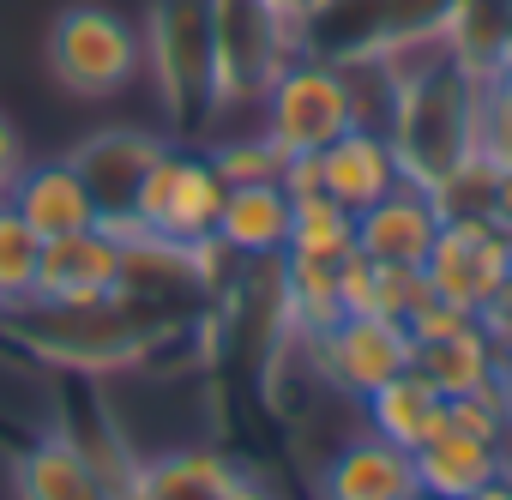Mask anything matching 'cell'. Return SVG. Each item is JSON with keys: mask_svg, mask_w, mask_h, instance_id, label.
<instances>
[{"mask_svg": "<svg viewBox=\"0 0 512 500\" xmlns=\"http://www.w3.org/2000/svg\"><path fill=\"white\" fill-rule=\"evenodd\" d=\"M163 151H169V139L139 133V127H103V133H91V139H79V145L67 151V163L85 175V187H91V199H97V223H103L109 235H121V241L145 235L139 217H133V193H139L145 169H151Z\"/></svg>", "mask_w": 512, "mask_h": 500, "instance_id": "9c48e42d", "label": "cell"}, {"mask_svg": "<svg viewBox=\"0 0 512 500\" xmlns=\"http://www.w3.org/2000/svg\"><path fill=\"white\" fill-rule=\"evenodd\" d=\"M446 410H452V428L512 446V392H506V380H488L476 392H458V398H446Z\"/></svg>", "mask_w": 512, "mask_h": 500, "instance_id": "cb8c5ba5", "label": "cell"}, {"mask_svg": "<svg viewBox=\"0 0 512 500\" xmlns=\"http://www.w3.org/2000/svg\"><path fill=\"white\" fill-rule=\"evenodd\" d=\"M49 73L67 97L79 103H109L121 97L139 73H145V43H139V25L115 7H67L49 31Z\"/></svg>", "mask_w": 512, "mask_h": 500, "instance_id": "3957f363", "label": "cell"}, {"mask_svg": "<svg viewBox=\"0 0 512 500\" xmlns=\"http://www.w3.org/2000/svg\"><path fill=\"white\" fill-rule=\"evenodd\" d=\"M506 266H512V235L494 217H440V235L422 260V278L440 302L482 314L500 296Z\"/></svg>", "mask_w": 512, "mask_h": 500, "instance_id": "ba28073f", "label": "cell"}, {"mask_svg": "<svg viewBox=\"0 0 512 500\" xmlns=\"http://www.w3.org/2000/svg\"><path fill=\"white\" fill-rule=\"evenodd\" d=\"M410 458H416V488H422V494L464 500V494H476L482 482L506 476L512 446L482 440V434H464V428H452V422H446V428H440L434 440H422Z\"/></svg>", "mask_w": 512, "mask_h": 500, "instance_id": "d6986e66", "label": "cell"}, {"mask_svg": "<svg viewBox=\"0 0 512 500\" xmlns=\"http://www.w3.org/2000/svg\"><path fill=\"white\" fill-rule=\"evenodd\" d=\"M416 368L446 398H458V392H476V386L500 380V344H494V332L482 320H464V326H452L440 338H422L416 344Z\"/></svg>", "mask_w": 512, "mask_h": 500, "instance_id": "ffe728a7", "label": "cell"}, {"mask_svg": "<svg viewBox=\"0 0 512 500\" xmlns=\"http://www.w3.org/2000/svg\"><path fill=\"white\" fill-rule=\"evenodd\" d=\"M284 254L338 266L344 254H356V217L338 199H326V193L290 199V241H284Z\"/></svg>", "mask_w": 512, "mask_h": 500, "instance_id": "44dd1931", "label": "cell"}, {"mask_svg": "<svg viewBox=\"0 0 512 500\" xmlns=\"http://www.w3.org/2000/svg\"><path fill=\"white\" fill-rule=\"evenodd\" d=\"M482 79H488V91H494V97L512 109V37H506V49L488 61V73H482Z\"/></svg>", "mask_w": 512, "mask_h": 500, "instance_id": "4316f807", "label": "cell"}, {"mask_svg": "<svg viewBox=\"0 0 512 500\" xmlns=\"http://www.w3.org/2000/svg\"><path fill=\"white\" fill-rule=\"evenodd\" d=\"M13 494L19 500H121L103 470L91 464V452L79 446V434L49 428L43 440H31L13 464Z\"/></svg>", "mask_w": 512, "mask_h": 500, "instance_id": "5bb4252c", "label": "cell"}, {"mask_svg": "<svg viewBox=\"0 0 512 500\" xmlns=\"http://www.w3.org/2000/svg\"><path fill=\"white\" fill-rule=\"evenodd\" d=\"M290 55L308 49L266 0H211V115L260 109Z\"/></svg>", "mask_w": 512, "mask_h": 500, "instance_id": "7a4b0ae2", "label": "cell"}, {"mask_svg": "<svg viewBox=\"0 0 512 500\" xmlns=\"http://www.w3.org/2000/svg\"><path fill=\"white\" fill-rule=\"evenodd\" d=\"M241 464L217 446H175V452H145L133 482H127V500H235L241 488Z\"/></svg>", "mask_w": 512, "mask_h": 500, "instance_id": "9a60e30c", "label": "cell"}, {"mask_svg": "<svg viewBox=\"0 0 512 500\" xmlns=\"http://www.w3.org/2000/svg\"><path fill=\"white\" fill-rule=\"evenodd\" d=\"M434 235H440V205L428 187L410 181H398L386 199L356 211V254L374 266H422Z\"/></svg>", "mask_w": 512, "mask_h": 500, "instance_id": "7c38bea8", "label": "cell"}, {"mask_svg": "<svg viewBox=\"0 0 512 500\" xmlns=\"http://www.w3.org/2000/svg\"><path fill=\"white\" fill-rule=\"evenodd\" d=\"M290 241V193L278 181H253V187H229L223 211H217V247L235 266H266L284 254Z\"/></svg>", "mask_w": 512, "mask_h": 500, "instance_id": "2e32d148", "label": "cell"}, {"mask_svg": "<svg viewBox=\"0 0 512 500\" xmlns=\"http://www.w3.org/2000/svg\"><path fill=\"white\" fill-rule=\"evenodd\" d=\"M488 217H494V223H500V229L512 235V163H506V169L494 175V211H488Z\"/></svg>", "mask_w": 512, "mask_h": 500, "instance_id": "83f0119b", "label": "cell"}, {"mask_svg": "<svg viewBox=\"0 0 512 500\" xmlns=\"http://www.w3.org/2000/svg\"><path fill=\"white\" fill-rule=\"evenodd\" d=\"M121 266H127V241L109 235L103 223L55 235V241H43L31 308H97V302H115L121 296Z\"/></svg>", "mask_w": 512, "mask_h": 500, "instance_id": "30bf717a", "label": "cell"}, {"mask_svg": "<svg viewBox=\"0 0 512 500\" xmlns=\"http://www.w3.org/2000/svg\"><path fill=\"white\" fill-rule=\"evenodd\" d=\"M446 422H452L446 392H440L416 362L362 398V428H374L380 440H392V446H404V452H416L422 440H434Z\"/></svg>", "mask_w": 512, "mask_h": 500, "instance_id": "ac0fdd59", "label": "cell"}, {"mask_svg": "<svg viewBox=\"0 0 512 500\" xmlns=\"http://www.w3.org/2000/svg\"><path fill=\"white\" fill-rule=\"evenodd\" d=\"M302 344V362L308 374L338 392V398H368L374 386H386L392 374H404L416 362V344H410V326L404 320H386V314H344L332 320L326 332L314 338H296Z\"/></svg>", "mask_w": 512, "mask_h": 500, "instance_id": "8992f818", "label": "cell"}, {"mask_svg": "<svg viewBox=\"0 0 512 500\" xmlns=\"http://www.w3.org/2000/svg\"><path fill=\"white\" fill-rule=\"evenodd\" d=\"M266 7H272V13H284V25L302 37V13H308V0H266ZM302 49H308V43H302Z\"/></svg>", "mask_w": 512, "mask_h": 500, "instance_id": "f1b7e54d", "label": "cell"}, {"mask_svg": "<svg viewBox=\"0 0 512 500\" xmlns=\"http://www.w3.org/2000/svg\"><path fill=\"white\" fill-rule=\"evenodd\" d=\"M338 308L344 314H374V260H362V254L338 260Z\"/></svg>", "mask_w": 512, "mask_h": 500, "instance_id": "d4e9b609", "label": "cell"}, {"mask_svg": "<svg viewBox=\"0 0 512 500\" xmlns=\"http://www.w3.org/2000/svg\"><path fill=\"white\" fill-rule=\"evenodd\" d=\"M398 181H404L398 175V151H392V139L380 127H350V133H338L320 151V193L338 199L350 217L368 211L374 199H386Z\"/></svg>", "mask_w": 512, "mask_h": 500, "instance_id": "4fadbf2b", "label": "cell"}, {"mask_svg": "<svg viewBox=\"0 0 512 500\" xmlns=\"http://www.w3.org/2000/svg\"><path fill=\"white\" fill-rule=\"evenodd\" d=\"M7 205H13V211H19L43 241H55V235H73V229H91V223H97V199H91L85 175H79L67 157H55V163H25V175L13 181Z\"/></svg>", "mask_w": 512, "mask_h": 500, "instance_id": "e0dca14e", "label": "cell"}, {"mask_svg": "<svg viewBox=\"0 0 512 500\" xmlns=\"http://www.w3.org/2000/svg\"><path fill=\"white\" fill-rule=\"evenodd\" d=\"M464 500H512V470L506 476H494V482H482L476 494H464Z\"/></svg>", "mask_w": 512, "mask_h": 500, "instance_id": "f546056e", "label": "cell"}, {"mask_svg": "<svg viewBox=\"0 0 512 500\" xmlns=\"http://www.w3.org/2000/svg\"><path fill=\"white\" fill-rule=\"evenodd\" d=\"M223 193H229V187H223V175L211 169L205 151L169 145V151L145 169V181H139V193H133V217H139L145 235L175 241V247H193V241H211V235H217Z\"/></svg>", "mask_w": 512, "mask_h": 500, "instance_id": "52a82bcc", "label": "cell"}, {"mask_svg": "<svg viewBox=\"0 0 512 500\" xmlns=\"http://www.w3.org/2000/svg\"><path fill=\"white\" fill-rule=\"evenodd\" d=\"M211 169L223 175V187H253V181H278L290 151L266 133V127H253V133H223L217 145H205Z\"/></svg>", "mask_w": 512, "mask_h": 500, "instance_id": "603a6c76", "label": "cell"}, {"mask_svg": "<svg viewBox=\"0 0 512 500\" xmlns=\"http://www.w3.org/2000/svg\"><path fill=\"white\" fill-rule=\"evenodd\" d=\"M139 43L163 115L175 127L211 121V0H151Z\"/></svg>", "mask_w": 512, "mask_h": 500, "instance_id": "277c9868", "label": "cell"}, {"mask_svg": "<svg viewBox=\"0 0 512 500\" xmlns=\"http://www.w3.org/2000/svg\"><path fill=\"white\" fill-rule=\"evenodd\" d=\"M260 127L290 157L326 151L338 133H350L356 127V103H350V85H344L338 61H326V55H290L278 67V79L266 85V97H260Z\"/></svg>", "mask_w": 512, "mask_h": 500, "instance_id": "5b68a950", "label": "cell"}, {"mask_svg": "<svg viewBox=\"0 0 512 500\" xmlns=\"http://www.w3.org/2000/svg\"><path fill=\"white\" fill-rule=\"evenodd\" d=\"M37 266H43V235L0 199V314H25L31 308Z\"/></svg>", "mask_w": 512, "mask_h": 500, "instance_id": "7402d4cb", "label": "cell"}, {"mask_svg": "<svg viewBox=\"0 0 512 500\" xmlns=\"http://www.w3.org/2000/svg\"><path fill=\"white\" fill-rule=\"evenodd\" d=\"M410 500H440V494H422V488H416V494H410Z\"/></svg>", "mask_w": 512, "mask_h": 500, "instance_id": "4dcf8cb0", "label": "cell"}, {"mask_svg": "<svg viewBox=\"0 0 512 500\" xmlns=\"http://www.w3.org/2000/svg\"><path fill=\"white\" fill-rule=\"evenodd\" d=\"M506 470H512V458H506Z\"/></svg>", "mask_w": 512, "mask_h": 500, "instance_id": "1f68e13d", "label": "cell"}, {"mask_svg": "<svg viewBox=\"0 0 512 500\" xmlns=\"http://www.w3.org/2000/svg\"><path fill=\"white\" fill-rule=\"evenodd\" d=\"M410 494H416V458L380 440L374 428L332 446L314 476V500H410Z\"/></svg>", "mask_w": 512, "mask_h": 500, "instance_id": "8fae6325", "label": "cell"}, {"mask_svg": "<svg viewBox=\"0 0 512 500\" xmlns=\"http://www.w3.org/2000/svg\"><path fill=\"white\" fill-rule=\"evenodd\" d=\"M25 163H31V157H25V139H19V127H13L7 115H0V199L13 193V181L25 175Z\"/></svg>", "mask_w": 512, "mask_h": 500, "instance_id": "484cf974", "label": "cell"}, {"mask_svg": "<svg viewBox=\"0 0 512 500\" xmlns=\"http://www.w3.org/2000/svg\"><path fill=\"white\" fill-rule=\"evenodd\" d=\"M476 85L482 73H470L464 61H452L446 43L428 49L422 67H404L386 139L398 151V175L410 187H440L464 157H470V115H476Z\"/></svg>", "mask_w": 512, "mask_h": 500, "instance_id": "6da1fadb", "label": "cell"}]
</instances>
